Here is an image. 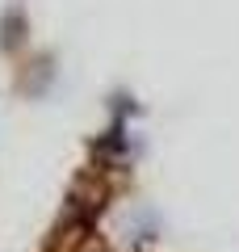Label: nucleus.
Instances as JSON below:
<instances>
[{"mask_svg":"<svg viewBox=\"0 0 239 252\" xmlns=\"http://www.w3.org/2000/svg\"><path fill=\"white\" fill-rule=\"evenodd\" d=\"M26 42V13L21 9H9L0 17V51H13V46Z\"/></svg>","mask_w":239,"mask_h":252,"instance_id":"obj_1","label":"nucleus"}]
</instances>
